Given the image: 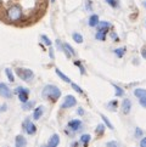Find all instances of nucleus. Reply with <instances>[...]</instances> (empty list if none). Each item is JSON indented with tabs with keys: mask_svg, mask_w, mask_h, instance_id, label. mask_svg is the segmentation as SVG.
I'll use <instances>...</instances> for the list:
<instances>
[{
	"mask_svg": "<svg viewBox=\"0 0 146 147\" xmlns=\"http://www.w3.org/2000/svg\"><path fill=\"white\" fill-rule=\"evenodd\" d=\"M41 96L45 100H49L51 102H56L57 100L61 97V90L60 88H57L56 85H51V84H48L43 88L41 90Z\"/></svg>",
	"mask_w": 146,
	"mask_h": 147,
	"instance_id": "nucleus-1",
	"label": "nucleus"
},
{
	"mask_svg": "<svg viewBox=\"0 0 146 147\" xmlns=\"http://www.w3.org/2000/svg\"><path fill=\"white\" fill-rule=\"evenodd\" d=\"M22 16H23V11L18 5H12L6 11V17L9 21H11V22H17V21L22 18Z\"/></svg>",
	"mask_w": 146,
	"mask_h": 147,
	"instance_id": "nucleus-2",
	"label": "nucleus"
},
{
	"mask_svg": "<svg viewBox=\"0 0 146 147\" xmlns=\"http://www.w3.org/2000/svg\"><path fill=\"white\" fill-rule=\"evenodd\" d=\"M15 73H16L17 77L20 79H22L23 82H29L34 78V72L32 69H29V68L18 67V68H16V72Z\"/></svg>",
	"mask_w": 146,
	"mask_h": 147,
	"instance_id": "nucleus-3",
	"label": "nucleus"
},
{
	"mask_svg": "<svg viewBox=\"0 0 146 147\" xmlns=\"http://www.w3.org/2000/svg\"><path fill=\"white\" fill-rule=\"evenodd\" d=\"M14 94H16V95L18 96V100L22 103L28 101V97H29V90L28 89H26L23 86H17V88H15Z\"/></svg>",
	"mask_w": 146,
	"mask_h": 147,
	"instance_id": "nucleus-4",
	"label": "nucleus"
},
{
	"mask_svg": "<svg viewBox=\"0 0 146 147\" xmlns=\"http://www.w3.org/2000/svg\"><path fill=\"white\" fill-rule=\"evenodd\" d=\"M77 105V100L73 95H66V97L64 98V102L61 105V108H72Z\"/></svg>",
	"mask_w": 146,
	"mask_h": 147,
	"instance_id": "nucleus-5",
	"label": "nucleus"
},
{
	"mask_svg": "<svg viewBox=\"0 0 146 147\" xmlns=\"http://www.w3.org/2000/svg\"><path fill=\"white\" fill-rule=\"evenodd\" d=\"M22 127H23V130L27 133L28 135H34L36 133V127L34 125V123H32L29 119H26L23 124H22Z\"/></svg>",
	"mask_w": 146,
	"mask_h": 147,
	"instance_id": "nucleus-6",
	"label": "nucleus"
},
{
	"mask_svg": "<svg viewBox=\"0 0 146 147\" xmlns=\"http://www.w3.org/2000/svg\"><path fill=\"white\" fill-rule=\"evenodd\" d=\"M14 91L5 83H0V96L4 98H11Z\"/></svg>",
	"mask_w": 146,
	"mask_h": 147,
	"instance_id": "nucleus-7",
	"label": "nucleus"
},
{
	"mask_svg": "<svg viewBox=\"0 0 146 147\" xmlns=\"http://www.w3.org/2000/svg\"><path fill=\"white\" fill-rule=\"evenodd\" d=\"M67 128H68L70 130H72L73 133H76V131H78L82 128V120H79V119H72V120H70L68 124H67Z\"/></svg>",
	"mask_w": 146,
	"mask_h": 147,
	"instance_id": "nucleus-8",
	"label": "nucleus"
},
{
	"mask_svg": "<svg viewBox=\"0 0 146 147\" xmlns=\"http://www.w3.org/2000/svg\"><path fill=\"white\" fill-rule=\"evenodd\" d=\"M60 145V135L59 134H54L51 135V138L49 139L46 147H57Z\"/></svg>",
	"mask_w": 146,
	"mask_h": 147,
	"instance_id": "nucleus-9",
	"label": "nucleus"
},
{
	"mask_svg": "<svg viewBox=\"0 0 146 147\" xmlns=\"http://www.w3.org/2000/svg\"><path fill=\"white\" fill-rule=\"evenodd\" d=\"M44 111H45V107L43 106V105H40V106H38L36 108H34V111H33V119L34 120H39L41 118V115L44 114Z\"/></svg>",
	"mask_w": 146,
	"mask_h": 147,
	"instance_id": "nucleus-10",
	"label": "nucleus"
},
{
	"mask_svg": "<svg viewBox=\"0 0 146 147\" xmlns=\"http://www.w3.org/2000/svg\"><path fill=\"white\" fill-rule=\"evenodd\" d=\"M27 146V140L23 135H17L15 139V147H26Z\"/></svg>",
	"mask_w": 146,
	"mask_h": 147,
	"instance_id": "nucleus-11",
	"label": "nucleus"
},
{
	"mask_svg": "<svg viewBox=\"0 0 146 147\" xmlns=\"http://www.w3.org/2000/svg\"><path fill=\"white\" fill-rule=\"evenodd\" d=\"M130 109H132V101L129 98H124L122 102V111L124 114H129Z\"/></svg>",
	"mask_w": 146,
	"mask_h": 147,
	"instance_id": "nucleus-12",
	"label": "nucleus"
},
{
	"mask_svg": "<svg viewBox=\"0 0 146 147\" xmlns=\"http://www.w3.org/2000/svg\"><path fill=\"white\" fill-rule=\"evenodd\" d=\"M99 22H100V18H99V15H96V13H93L91 16L89 17V20H88V23H89V26L93 27V28L97 27Z\"/></svg>",
	"mask_w": 146,
	"mask_h": 147,
	"instance_id": "nucleus-13",
	"label": "nucleus"
},
{
	"mask_svg": "<svg viewBox=\"0 0 146 147\" xmlns=\"http://www.w3.org/2000/svg\"><path fill=\"white\" fill-rule=\"evenodd\" d=\"M96 28H97V30H105V32H108V29L111 28V23L107 22V21H100Z\"/></svg>",
	"mask_w": 146,
	"mask_h": 147,
	"instance_id": "nucleus-14",
	"label": "nucleus"
},
{
	"mask_svg": "<svg viewBox=\"0 0 146 147\" xmlns=\"http://www.w3.org/2000/svg\"><path fill=\"white\" fill-rule=\"evenodd\" d=\"M55 73H56V74L60 77V79H62L64 82L68 83V84H71V83H72L71 78H70V77H67V76L65 74V73H64V72H61V69H60V68H55Z\"/></svg>",
	"mask_w": 146,
	"mask_h": 147,
	"instance_id": "nucleus-15",
	"label": "nucleus"
},
{
	"mask_svg": "<svg viewBox=\"0 0 146 147\" xmlns=\"http://www.w3.org/2000/svg\"><path fill=\"white\" fill-rule=\"evenodd\" d=\"M107 38V32L105 30H97V33L95 34V39L100 40V41H105Z\"/></svg>",
	"mask_w": 146,
	"mask_h": 147,
	"instance_id": "nucleus-16",
	"label": "nucleus"
},
{
	"mask_svg": "<svg viewBox=\"0 0 146 147\" xmlns=\"http://www.w3.org/2000/svg\"><path fill=\"white\" fill-rule=\"evenodd\" d=\"M90 140H91V135L90 134H83L82 136H80V144H83L84 146H87L88 144L90 142Z\"/></svg>",
	"mask_w": 146,
	"mask_h": 147,
	"instance_id": "nucleus-17",
	"label": "nucleus"
},
{
	"mask_svg": "<svg viewBox=\"0 0 146 147\" xmlns=\"http://www.w3.org/2000/svg\"><path fill=\"white\" fill-rule=\"evenodd\" d=\"M5 76L7 77V79L10 83H14L15 82V76H14V72L11 68H5Z\"/></svg>",
	"mask_w": 146,
	"mask_h": 147,
	"instance_id": "nucleus-18",
	"label": "nucleus"
},
{
	"mask_svg": "<svg viewBox=\"0 0 146 147\" xmlns=\"http://www.w3.org/2000/svg\"><path fill=\"white\" fill-rule=\"evenodd\" d=\"M134 95L137 96L138 98L146 97V90H145V89H140V88H138V89H135V90H134Z\"/></svg>",
	"mask_w": 146,
	"mask_h": 147,
	"instance_id": "nucleus-19",
	"label": "nucleus"
},
{
	"mask_svg": "<svg viewBox=\"0 0 146 147\" xmlns=\"http://www.w3.org/2000/svg\"><path fill=\"white\" fill-rule=\"evenodd\" d=\"M34 105H35L34 101H29V100H28L27 102L22 103V109H23V111H30V109L34 107Z\"/></svg>",
	"mask_w": 146,
	"mask_h": 147,
	"instance_id": "nucleus-20",
	"label": "nucleus"
},
{
	"mask_svg": "<svg viewBox=\"0 0 146 147\" xmlns=\"http://www.w3.org/2000/svg\"><path fill=\"white\" fill-rule=\"evenodd\" d=\"M127 49L126 48H118V49H114V55H116L117 57H119V59H122V57L124 56V54H126Z\"/></svg>",
	"mask_w": 146,
	"mask_h": 147,
	"instance_id": "nucleus-21",
	"label": "nucleus"
},
{
	"mask_svg": "<svg viewBox=\"0 0 146 147\" xmlns=\"http://www.w3.org/2000/svg\"><path fill=\"white\" fill-rule=\"evenodd\" d=\"M101 119L103 120V124H105V125H106V127H107L108 129H111V130H113V129H114V127L112 125V123L110 122V119L106 117L105 114H101Z\"/></svg>",
	"mask_w": 146,
	"mask_h": 147,
	"instance_id": "nucleus-22",
	"label": "nucleus"
},
{
	"mask_svg": "<svg viewBox=\"0 0 146 147\" xmlns=\"http://www.w3.org/2000/svg\"><path fill=\"white\" fill-rule=\"evenodd\" d=\"M105 130H106V125L105 124H99L96 127V129H95V133L99 136H101V135H103V133H105Z\"/></svg>",
	"mask_w": 146,
	"mask_h": 147,
	"instance_id": "nucleus-23",
	"label": "nucleus"
},
{
	"mask_svg": "<svg viewBox=\"0 0 146 147\" xmlns=\"http://www.w3.org/2000/svg\"><path fill=\"white\" fill-rule=\"evenodd\" d=\"M72 39L74 40L77 44H82V43H83V36H82V34H79V33H73V34H72Z\"/></svg>",
	"mask_w": 146,
	"mask_h": 147,
	"instance_id": "nucleus-24",
	"label": "nucleus"
},
{
	"mask_svg": "<svg viewBox=\"0 0 146 147\" xmlns=\"http://www.w3.org/2000/svg\"><path fill=\"white\" fill-rule=\"evenodd\" d=\"M71 86H72V89H73V90H74V91H77L78 94H80V95H83V94H84V91H83V89L79 86V85H77V84L76 83H71Z\"/></svg>",
	"mask_w": 146,
	"mask_h": 147,
	"instance_id": "nucleus-25",
	"label": "nucleus"
},
{
	"mask_svg": "<svg viewBox=\"0 0 146 147\" xmlns=\"http://www.w3.org/2000/svg\"><path fill=\"white\" fill-rule=\"evenodd\" d=\"M112 85H113V88H114V90H116V96H123L124 95V90H123V89L122 88H119L118 85H116V84H112Z\"/></svg>",
	"mask_w": 146,
	"mask_h": 147,
	"instance_id": "nucleus-26",
	"label": "nucleus"
},
{
	"mask_svg": "<svg viewBox=\"0 0 146 147\" xmlns=\"http://www.w3.org/2000/svg\"><path fill=\"white\" fill-rule=\"evenodd\" d=\"M117 106H118V101H117V100H113V101H111V102L107 105V107L111 109V111H116Z\"/></svg>",
	"mask_w": 146,
	"mask_h": 147,
	"instance_id": "nucleus-27",
	"label": "nucleus"
},
{
	"mask_svg": "<svg viewBox=\"0 0 146 147\" xmlns=\"http://www.w3.org/2000/svg\"><path fill=\"white\" fill-rule=\"evenodd\" d=\"M40 39L43 40V43H44L46 46H51V44H53V43H51V40H50L45 34H41V35H40Z\"/></svg>",
	"mask_w": 146,
	"mask_h": 147,
	"instance_id": "nucleus-28",
	"label": "nucleus"
},
{
	"mask_svg": "<svg viewBox=\"0 0 146 147\" xmlns=\"http://www.w3.org/2000/svg\"><path fill=\"white\" fill-rule=\"evenodd\" d=\"M106 3H107L111 7H113V9H117V7L119 6L118 0H106Z\"/></svg>",
	"mask_w": 146,
	"mask_h": 147,
	"instance_id": "nucleus-29",
	"label": "nucleus"
},
{
	"mask_svg": "<svg viewBox=\"0 0 146 147\" xmlns=\"http://www.w3.org/2000/svg\"><path fill=\"white\" fill-rule=\"evenodd\" d=\"M73 63H74V66H77V67H79V71H80V74L83 76V74H85V68L82 66V63H80V61H74L73 62Z\"/></svg>",
	"mask_w": 146,
	"mask_h": 147,
	"instance_id": "nucleus-30",
	"label": "nucleus"
},
{
	"mask_svg": "<svg viewBox=\"0 0 146 147\" xmlns=\"http://www.w3.org/2000/svg\"><path fill=\"white\" fill-rule=\"evenodd\" d=\"M106 147H121V146H119L117 141H110V142L106 144Z\"/></svg>",
	"mask_w": 146,
	"mask_h": 147,
	"instance_id": "nucleus-31",
	"label": "nucleus"
},
{
	"mask_svg": "<svg viewBox=\"0 0 146 147\" xmlns=\"http://www.w3.org/2000/svg\"><path fill=\"white\" fill-rule=\"evenodd\" d=\"M139 103H140V106H143L144 108H146V97L139 98Z\"/></svg>",
	"mask_w": 146,
	"mask_h": 147,
	"instance_id": "nucleus-32",
	"label": "nucleus"
},
{
	"mask_svg": "<svg viewBox=\"0 0 146 147\" xmlns=\"http://www.w3.org/2000/svg\"><path fill=\"white\" fill-rule=\"evenodd\" d=\"M140 147H146V138H143L140 140Z\"/></svg>",
	"mask_w": 146,
	"mask_h": 147,
	"instance_id": "nucleus-33",
	"label": "nucleus"
},
{
	"mask_svg": "<svg viewBox=\"0 0 146 147\" xmlns=\"http://www.w3.org/2000/svg\"><path fill=\"white\" fill-rule=\"evenodd\" d=\"M49 56H50L51 60H54V50H53V48H51V46H50V49H49Z\"/></svg>",
	"mask_w": 146,
	"mask_h": 147,
	"instance_id": "nucleus-34",
	"label": "nucleus"
},
{
	"mask_svg": "<svg viewBox=\"0 0 146 147\" xmlns=\"http://www.w3.org/2000/svg\"><path fill=\"white\" fill-rule=\"evenodd\" d=\"M77 113L79 114V115H84V109H83L82 107H79V108L77 109Z\"/></svg>",
	"mask_w": 146,
	"mask_h": 147,
	"instance_id": "nucleus-35",
	"label": "nucleus"
},
{
	"mask_svg": "<svg viewBox=\"0 0 146 147\" xmlns=\"http://www.w3.org/2000/svg\"><path fill=\"white\" fill-rule=\"evenodd\" d=\"M135 135H137V136H141V135H143L141 129H140V128H137V133H135Z\"/></svg>",
	"mask_w": 146,
	"mask_h": 147,
	"instance_id": "nucleus-36",
	"label": "nucleus"
},
{
	"mask_svg": "<svg viewBox=\"0 0 146 147\" xmlns=\"http://www.w3.org/2000/svg\"><path fill=\"white\" fill-rule=\"evenodd\" d=\"M111 38H112L113 40H118V36H117V34L114 33V32H113V33H111Z\"/></svg>",
	"mask_w": 146,
	"mask_h": 147,
	"instance_id": "nucleus-37",
	"label": "nucleus"
},
{
	"mask_svg": "<svg viewBox=\"0 0 146 147\" xmlns=\"http://www.w3.org/2000/svg\"><path fill=\"white\" fill-rule=\"evenodd\" d=\"M141 56L146 60V48H144V49L141 50Z\"/></svg>",
	"mask_w": 146,
	"mask_h": 147,
	"instance_id": "nucleus-38",
	"label": "nucleus"
},
{
	"mask_svg": "<svg viewBox=\"0 0 146 147\" xmlns=\"http://www.w3.org/2000/svg\"><path fill=\"white\" fill-rule=\"evenodd\" d=\"M6 108H7L6 105H3V106L0 107V111H1V112H5V111H6Z\"/></svg>",
	"mask_w": 146,
	"mask_h": 147,
	"instance_id": "nucleus-39",
	"label": "nucleus"
},
{
	"mask_svg": "<svg viewBox=\"0 0 146 147\" xmlns=\"http://www.w3.org/2000/svg\"><path fill=\"white\" fill-rule=\"evenodd\" d=\"M56 1V0H51V3H55Z\"/></svg>",
	"mask_w": 146,
	"mask_h": 147,
	"instance_id": "nucleus-40",
	"label": "nucleus"
},
{
	"mask_svg": "<svg viewBox=\"0 0 146 147\" xmlns=\"http://www.w3.org/2000/svg\"><path fill=\"white\" fill-rule=\"evenodd\" d=\"M144 5H145V7H146V1H145V3H144Z\"/></svg>",
	"mask_w": 146,
	"mask_h": 147,
	"instance_id": "nucleus-41",
	"label": "nucleus"
},
{
	"mask_svg": "<svg viewBox=\"0 0 146 147\" xmlns=\"http://www.w3.org/2000/svg\"><path fill=\"white\" fill-rule=\"evenodd\" d=\"M0 4H1V0H0Z\"/></svg>",
	"mask_w": 146,
	"mask_h": 147,
	"instance_id": "nucleus-42",
	"label": "nucleus"
}]
</instances>
